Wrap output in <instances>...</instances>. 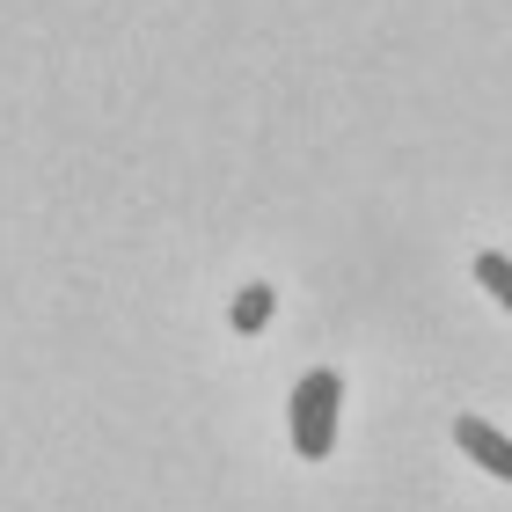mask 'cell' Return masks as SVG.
<instances>
[{"label":"cell","instance_id":"2","mask_svg":"<svg viewBox=\"0 0 512 512\" xmlns=\"http://www.w3.org/2000/svg\"><path fill=\"white\" fill-rule=\"evenodd\" d=\"M454 447L469 454V461H483L498 483H512V439L505 432H491L483 417H454Z\"/></svg>","mask_w":512,"mask_h":512},{"label":"cell","instance_id":"1","mask_svg":"<svg viewBox=\"0 0 512 512\" xmlns=\"http://www.w3.org/2000/svg\"><path fill=\"white\" fill-rule=\"evenodd\" d=\"M337 403H344V381L330 374V366H315V374H300L293 388V447L300 461H322L337 439Z\"/></svg>","mask_w":512,"mask_h":512},{"label":"cell","instance_id":"3","mask_svg":"<svg viewBox=\"0 0 512 512\" xmlns=\"http://www.w3.org/2000/svg\"><path fill=\"white\" fill-rule=\"evenodd\" d=\"M227 322H235L242 337H256V330L271 322V286H242V293H235V315H227Z\"/></svg>","mask_w":512,"mask_h":512},{"label":"cell","instance_id":"4","mask_svg":"<svg viewBox=\"0 0 512 512\" xmlns=\"http://www.w3.org/2000/svg\"><path fill=\"white\" fill-rule=\"evenodd\" d=\"M476 278H483V286H491V293L505 300V315H512V256H498V249H483V256H476Z\"/></svg>","mask_w":512,"mask_h":512}]
</instances>
